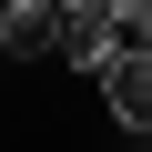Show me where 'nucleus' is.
<instances>
[{
    "label": "nucleus",
    "instance_id": "obj_1",
    "mask_svg": "<svg viewBox=\"0 0 152 152\" xmlns=\"http://www.w3.org/2000/svg\"><path fill=\"white\" fill-rule=\"evenodd\" d=\"M91 91H102V122H112L122 142H152V51H142V41H122V51L102 61Z\"/></svg>",
    "mask_w": 152,
    "mask_h": 152
},
{
    "label": "nucleus",
    "instance_id": "obj_2",
    "mask_svg": "<svg viewBox=\"0 0 152 152\" xmlns=\"http://www.w3.org/2000/svg\"><path fill=\"white\" fill-rule=\"evenodd\" d=\"M112 31H122V41H142V51H152V0H112Z\"/></svg>",
    "mask_w": 152,
    "mask_h": 152
},
{
    "label": "nucleus",
    "instance_id": "obj_3",
    "mask_svg": "<svg viewBox=\"0 0 152 152\" xmlns=\"http://www.w3.org/2000/svg\"><path fill=\"white\" fill-rule=\"evenodd\" d=\"M132 152H152V142H132Z\"/></svg>",
    "mask_w": 152,
    "mask_h": 152
}]
</instances>
